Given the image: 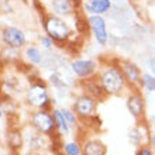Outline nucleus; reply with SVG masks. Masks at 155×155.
<instances>
[{"mask_svg": "<svg viewBox=\"0 0 155 155\" xmlns=\"http://www.w3.org/2000/svg\"><path fill=\"white\" fill-rule=\"evenodd\" d=\"M96 78L100 82L107 97L109 96H121L130 90V86L118 66L117 59L100 65V69H99Z\"/></svg>", "mask_w": 155, "mask_h": 155, "instance_id": "nucleus-1", "label": "nucleus"}, {"mask_svg": "<svg viewBox=\"0 0 155 155\" xmlns=\"http://www.w3.org/2000/svg\"><path fill=\"white\" fill-rule=\"evenodd\" d=\"M24 100L27 106L31 107L33 110H38V109L51 110L52 109V97L49 94V87L47 82L40 78L30 81V83L24 89Z\"/></svg>", "mask_w": 155, "mask_h": 155, "instance_id": "nucleus-2", "label": "nucleus"}, {"mask_svg": "<svg viewBox=\"0 0 155 155\" xmlns=\"http://www.w3.org/2000/svg\"><path fill=\"white\" fill-rule=\"evenodd\" d=\"M42 28H44V34L51 37L59 45L68 44L75 33L64 17L55 16V14H47L42 18Z\"/></svg>", "mask_w": 155, "mask_h": 155, "instance_id": "nucleus-3", "label": "nucleus"}, {"mask_svg": "<svg viewBox=\"0 0 155 155\" xmlns=\"http://www.w3.org/2000/svg\"><path fill=\"white\" fill-rule=\"evenodd\" d=\"M51 110H45V109L31 110V113L28 114V126H31L35 131L47 135V137H57L55 121H54V116Z\"/></svg>", "mask_w": 155, "mask_h": 155, "instance_id": "nucleus-4", "label": "nucleus"}, {"mask_svg": "<svg viewBox=\"0 0 155 155\" xmlns=\"http://www.w3.org/2000/svg\"><path fill=\"white\" fill-rule=\"evenodd\" d=\"M126 109L135 121L145 120L147 117V102L141 89H130L126 93Z\"/></svg>", "mask_w": 155, "mask_h": 155, "instance_id": "nucleus-5", "label": "nucleus"}, {"mask_svg": "<svg viewBox=\"0 0 155 155\" xmlns=\"http://www.w3.org/2000/svg\"><path fill=\"white\" fill-rule=\"evenodd\" d=\"M97 100L90 97L86 93H79L75 96L74 102H72V109L76 113L81 121H90L94 117H97Z\"/></svg>", "mask_w": 155, "mask_h": 155, "instance_id": "nucleus-6", "label": "nucleus"}, {"mask_svg": "<svg viewBox=\"0 0 155 155\" xmlns=\"http://www.w3.org/2000/svg\"><path fill=\"white\" fill-rule=\"evenodd\" d=\"M69 69L78 81H85L97 75L100 64L93 58H74L69 61Z\"/></svg>", "mask_w": 155, "mask_h": 155, "instance_id": "nucleus-7", "label": "nucleus"}, {"mask_svg": "<svg viewBox=\"0 0 155 155\" xmlns=\"http://www.w3.org/2000/svg\"><path fill=\"white\" fill-rule=\"evenodd\" d=\"M87 25H89V33L93 37L94 42L99 47H106L110 41V31L104 16H87Z\"/></svg>", "mask_w": 155, "mask_h": 155, "instance_id": "nucleus-8", "label": "nucleus"}, {"mask_svg": "<svg viewBox=\"0 0 155 155\" xmlns=\"http://www.w3.org/2000/svg\"><path fill=\"white\" fill-rule=\"evenodd\" d=\"M151 134V126L148 124L147 120H141V121H135L134 126L128 128L127 140L131 145H134L135 148H140L143 145H150Z\"/></svg>", "mask_w": 155, "mask_h": 155, "instance_id": "nucleus-9", "label": "nucleus"}, {"mask_svg": "<svg viewBox=\"0 0 155 155\" xmlns=\"http://www.w3.org/2000/svg\"><path fill=\"white\" fill-rule=\"evenodd\" d=\"M0 40H2L3 45L20 49V51L24 49L25 45H27L25 33L20 27H16V25H4L0 31Z\"/></svg>", "mask_w": 155, "mask_h": 155, "instance_id": "nucleus-10", "label": "nucleus"}, {"mask_svg": "<svg viewBox=\"0 0 155 155\" xmlns=\"http://www.w3.org/2000/svg\"><path fill=\"white\" fill-rule=\"evenodd\" d=\"M117 64L121 69L123 75L126 78L127 83L130 86V89H140L141 85V79H143V71L134 61L126 59V58H120L117 59Z\"/></svg>", "mask_w": 155, "mask_h": 155, "instance_id": "nucleus-11", "label": "nucleus"}, {"mask_svg": "<svg viewBox=\"0 0 155 155\" xmlns=\"http://www.w3.org/2000/svg\"><path fill=\"white\" fill-rule=\"evenodd\" d=\"M82 13H85L86 16H106L111 12L113 8V2L111 0H85L81 4Z\"/></svg>", "mask_w": 155, "mask_h": 155, "instance_id": "nucleus-12", "label": "nucleus"}, {"mask_svg": "<svg viewBox=\"0 0 155 155\" xmlns=\"http://www.w3.org/2000/svg\"><path fill=\"white\" fill-rule=\"evenodd\" d=\"M78 85L81 87L82 93L89 94L90 97H93L94 100L97 102H102L107 97L104 90H103L100 82L97 81V78H89V79H85V81H78Z\"/></svg>", "mask_w": 155, "mask_h": 155, "instance_id": "nucleus-13", "label": "nucleus"}, {"mask_svg": "<svg viewBox=\"0 0 155 155\" xmlns=\"http://www.w3.org/2000/svg\"><path fill=\"white\" fill-rule=\"evenodd\" d=\"M28 127H30V133L23 131V134H24V145H27V151H44L45 148L48 147L47 138H51V137H47V135L35 131L31 126Z\"/></svg>", "mask_w": 155, "mask_h": 155, "instance_id": "nucleus-14", "label": "nucleus"}, {"mask_svg": "<svg viewBox=\"0 0 155 155\" xmlns=\"http://www.w3.org/2000/svg\"><path fill=\"white\" fill-rule=\"evenodd\" d=\"M81 143L82 155H107V145L99 137H86Z\"/></svg>", "mask_w": 155, "mask_h": 155, "instance_id": "nucleus-15", "label": "nucleus"}, {"mask_svg": "<svg viewBox=\"0 0 155 155\" xmlns=\"http://www.w3.org/2000/svg\"><path fill=\"white\" fill-rule=\"evenodd\" d=\"M78 10L79 7L69 0H51V12H52L51 14L66 18V17H74Z\"/></svg>", "mask_w": 155, "mask_h": 155, "instance_id": "nucleus-16", "label": "nucleus"}, {"mask_svg": "<svg viewBox=\"0 0 155 155\" xmlns=\"http://www.w3.org/2000/svg\"><path fill=\"white\" fill-rule=\"evenodd\" d=\"M23 58L28 65L33 66H40L44 62V52L42 49L35 44H28L25 45V48L23 49Z\"/></svg>", "mask_w": 155, "mask_h": 155, "instance_id": "nucleus-17", "label": "nucleus"}, {"mask_svg": "<svg viewBox=\"0 0 155 155\" xmlns=\"http://www.w3.org/2000/svg\"><path fill=\"white\" fill-rule=\"evenodd\" d=\"M52 116H54V121H55V130H57V137H66L71 134V128L69 123L66 121V118L64 117L61 111V107H52Z\"/></svg>", "mask_w": 155, "mask_h": 155, "instance_id": "nucleus-18", "label": "nucleus"}, {"mask_svg": "<svg viewBox=\"0 0 155 155\" xmlns=\"http://www.w3.org/2000/svg\"><path fill=\"white\" fill-rule=\"evenodd\" d=\"M6 143L12 151H20L24 145V134L18 127H12L6 134Z\"/></svg>", "mask_w": 155, "mask_h": 155, "instance_id": "nucleus-19", "label": "nucleus"}, {"mask_svg": "<svg viewBox=\"0 0 155 155\" xmlns=\"http://www.w3.org/2000/svg\"><path fill=\"white\" fill-rule=\"evenodd\" d=\"M21 52L20 49H16V48H10V47H6L3 45V49L0 51V59L4 62V64H16L21 59Z\"/></svg>", "mask_w": 155, "mask_h": 155, "instance_id": "nucleus-20", "label": "nucleus"}, {"mask_svg": "<svg viewBox=\"0 0 155 155\" xmlns=\"http://www.w3.org/2000/svg\"><path fill=\"white\" fill-rule=\"evenodd\" d=\"M61 151L64 155H82V143L81 140H68L61 143Z\"/></svg>", "mask_w": 155, "mask_h": 155, "instance_id": "nucleus-21", "label": "nucleus"}, {"mask_svg": "<svg viewBox=\"0 0 155 155\" xmlns=\"http://www.w3.org/2000/svg\"><path fill=\"white\" fill-rule=\"evenodd\" d=\"M61 111H62V114H64V117L66 118V121L69 123L71 128L72 130H78L79 126H81V120H79L76 113L74 111V109L72 107H61Z\"/></svg>", "mask_w": 155, "mask_h": 155, "instance_id": "nucleus-22", "label": "nucleus"}, {"mask_svg": "<svg viewBox=\"0 0 155 155\" xmlns=\"http://www.w3.org/2000/svg\"><path fill=\"white\" fill-rule=\"evenodd\" d=\"M140 89L143 90V92H148V93H155V76L154 75H151L150 72H144Z\"/></svg>", "mask_w": 155, "mask_h": 155, "instance_id": "nucleus-23", "label": "nucleus"}, {"mask_svg": "<svg viewBox=\"0 0 155 155\" xmlns=\"http://www.w3.org/2000/svg\"><path fill=\"white\" fill-rule=\"evenodd\" d=\"M38 41H40L41 48L47 49V51H49V49H54V48H55V45H57V42H55V41H54L51 37H48L47 34H42V35H40V37H38Z\"/></svg>", "mask_w": 155, "mask_h": 155, "instance_id": "nucleus-24", "label": "nucleus"}, {"mask_svg": "<svg viewBox=\"0 0 155 155\" xmlns=\"http://www.w3.org/2000/svg\"><path fill=\"white\" fill-rule=\"evenodd\" d=\"M135 155H155V151L150 145H143V147L137 148Z\"/></svg>", "mask_w": 155, "mask_h": 155, "instance_id": "nucleus-25", "label": "nucleus"}, {"mask_svg": "<svg viewBox=\"0 0 155 155\" xmlns=\"http://www.w3.org/2000/svg\"><path fill=\"white\" fill-rule=\"evenodd\" d=\"M145 65L148 68V72L155 76V57H148L145 59Z\"/></svg>", "mask_w": 155, "mask_h": 155, "instance_id": "nucleus-26", "label": "nucleus"}, {"mask_svg": "<svg viewBox=\"0 0 155 155\" xmlns=\"http://www.w3.org/2000/svg\"><path fill=\"white\" fill-rule=\"evenodd\" d=\"M150 147L152 148L155 151V131H152V134H151V140H150Z\"/></svg>", "mask_w": 155, "mask_h": 155, "instance_id": "nucleus-27", "label": "nucleus"}, {"mask_svg": "<svg viewBox=\"0 0 155 155\" xmlns=\"http://www.w3.org/2000/svg\"><path fill=\"white\" fill-rule=\"evenodd\" d=\"M25 155H44V152L42 151H27Z\"/></svg>", "mask_w": 155, "mask_h": 155, "instance_id": "nucleus-28", "label": "nucleus"}, {"mask_svg": "<svg viewBox=\"0 0 155 155\" xmlns=\"http://www.w3.org/2000/svg\"><path fill=\"white\" fill-rule=\"evenodd\" d=\"M69 2H72V3L75 4V6H78V7H81V4L85 2V0H69Z\"/></svg>", "mask_w": 155, "mask_h": 155, "instance_id": "nucleus-29", "label": "nucleus"}, {"mask_svg": "<svg viewBox=\"0 0 155 155\" xmlns=\"http://www.w3.org/2000/svg\"><path fill=\"white\" fill-rule=\"evenodd\" d=\"M3 116H4V110H3V107H2V104H0V120L3 118Z\"/></svg>", "mask_w": 155, "mask_h": 155, "instance_id": "nucleus-30", "label": "nucleus"}, {"mask_svg": "<svg viewBox=\"0 0 155 155\" xmlns=\"http://www.w3.org/2000/svg\"><path fill=\"white\" fill-rule=\"evenodd\" d=\"M131 3H143L144 0H130Z\"/></svg>", "mask_w": 155, "mask_h": 155, "instance_id": "nucleus-31", "label": "nucleus"}, {"mask_svg": "<svg viewBox=\"0 0 155 155\" xmlns=\"http://www.w3.org/2000/svg\"><path fill=\"white\" fill-rule=\"evenodd\" d=\"M150 2H151V3H155V0H150Z\"/></svg>", "mask_w": 155, "mask_h": 155, "instance_id": "nucleus-32", "label": "nucleus"}]
</instances>
